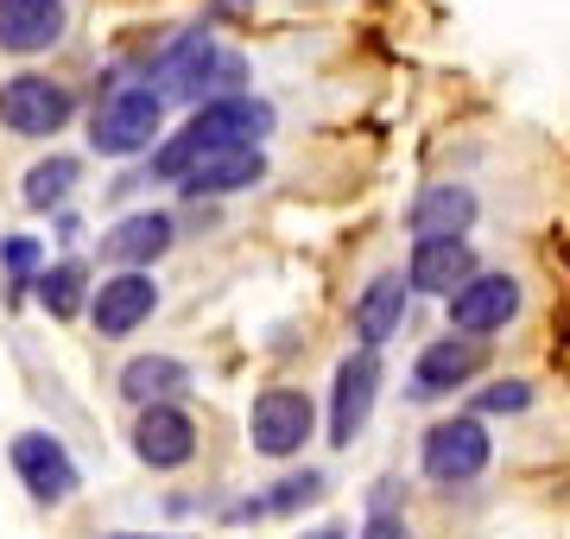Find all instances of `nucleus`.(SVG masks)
<instances>
[{"label": "nucleus", "instance_id": "obj_18", "mask_svg": "<svg viewBox=\"0 0 570 539\" xmlns=\"http://www.w3.org/2000/svg\"><path fill=\"white\" fill-rule=\"evenodd\" d=\"M406 273H381V280H367V292L355 298V336H362V350H381L400 324H406Z\"/></svg>", "mask_w": 570, "mask_h": 539}, {"label": "nucleus", "instance_id": "obj_15", "mask_svg": "<svg viewBox=\"0 0 570 539\" xmlns=\"http://www.w3.org/2000/svg\"><path fill=\"white\" fill-rule=\"evenodd\" d=\"M266 178V153L261 146H228V153H209L204 166H190L178 178V190L190 204H204V197H228V190H247Z\"/></svg>", "mask_w": 570, "mask_h": 539}, {"label": "nucleus", "instance_id": "obj_17", "mask_svg": "<svg viewBox=\"0 0 570 539\" xmlns=\"http://www.w3.org/2000/svg\"><path fill=\"white\" fill-rule=\"evenodd\" d=\"M475 223V190L469 185H431L412 197L406 209V235L412 242H438V235H469Z\"/></svg>", "mask_w": 570, "mask_h": 539}, {"label": "nucleus", "instance_id": "obj_11", "mask_svg": "<svg viewBox=\"0 0 570 539\" xmlns=\"http://www.w3.org/2000/svg\"><path fill=\"white\" fill-rule=\"evenodd\" d=\"M134 451H140L146 470H184L197 457V419L184 413V406H140Z\"/></svg>", "mask_w": 570, "mask_h": 539}, {"label": "nucleus", "instance_id": "obj_3", "mask_svg": "<svg viewBox=\"0 0 570 539\" xmlns=\"http://www.w3.org/2000/svg\"><path fill=\"white\" fill-rule=\"evenodd\" d=\"M165 127V96H153L146 84H127L115 96H102V108L89 115V146L102 159H127V153H146Z\"/></svg>", "mask_w": 570, "mask_h": 539}, {"label": "nucleus", "instance_id": "obj_24", "mask_svg": "<svg viewBox=\"0 0 570 539\" xmlns=\"http://www.w3.org/2000/svg\"><path fill=\"white\" fill-rule=\"evenodd\" d=\"M0 267L13 273V280H32V273L45 267L39 242H32V235H7V242H0Z\"/></svg>", "mask_w": 570, "mask_h": 539}, {"label": "nucleus", "instance_id": "obj_25", "mask_svg": "<svg viewBox=\"0 0 570 539\" xmlns=\"http://www.w3.org/2000/svg\"><path fill=\"white\" fill-rule=\"evenodd\" d=\"M362 539H412V527L400 514H387V508H374V514H367V527H362Z\"/></svg>", "mask_w": 570, "mask_h": 539}, {"label": "nucleus", "instance_id": "obj_13", "mask_svg": "<svg viewBox=\"0 0 570 539\" xmlns=\"http://www.w3.org/2000/svg\"><path fill=\"white\" fill-rule=\"evenodd\" d=\"M70 7L63 0H0V51L13 58H39L63 39Z\"/></svg>", "mask_w": 570, "mask_h": 539}, {"label": "nucleus", "instance_id": "obj_27", "mask_svg": "<svg viewBox=\"0 0 570 539\" xmlns=\"http://www.w3.org/2000/svg\"><path fill=\"white\" fill-rule=\"evenodd\" d=\"M311 539H343V533H336V527H330V533H311Z\"/></svg>", "mask_w": 570, "mask_h": 539}, {"label": "nucleus", "instance_id": "obj_26", "mask_svg": "<svg viewBox=\"0 0 570 539\" xmlns=\"http://www.w3.org/2000/svg\"><path fill=\"white\" fill-rule=\"evenodd\" d=\"M108 539H171V533H108Z\"/></svg>", "mask_w": 570, "mask_h": 539}, {"label": "nucleus", "instance_id": "obj_5", "mask_svg": "<svg viewBox=\"0 0 570 539\" xmlns=\"http://www.w3.org/2000/svg\"><path fill=\"white\" fill-rule=\"evenodd\" d=\"M489 457H494V444H489V425L475 413H456V419H438L425 432V451H419V463H425V477L431 482H475L482 470H489Z\"/></svg>", "mask_w": 570, "mask_h": 539}, {"label": "nucleus", "instance_id": "obj_14", "mask_svg": "<svg viewBox=\"0 0 570 539\" xmlns=\"http://www.w3.org/2000/svg\"><path fill=\"white\" fill-rule=\"evenodd\" d=\"M469 273H475V248H469L463 235H438V242H412V261H406V292H450L463 286Z\"/></svg>", "mask_w": 570, "mask_h": 539}, {"label": "nucleus", "instance_id": "obj_7", "mask_svg": "<svg viewBox=\"0 0 570 539\" xmlns=\"http://www.w3.org/2000/svg\"><path fill=\"white\" fill-rule=\"evenodd\" d=\"M7 457H13V470H20V482H26V496L39 501V508H58V501H70V496L82 489L77 457L63 451V438H51V432H20Z\"/></svg>", "mask_w": 570, "mask_h": 539}, {"label": "nucleus", "instance_id": "obj_16", "mask_svg": "<svg viewBox=\"0 0 570 539\" xmlns=\"http://www.w3.org/2000/svg\"><path fill=\"white\" fill-rule=\"evenodd\" d=\"M475 369H482V343L475 336H444V343L419 350V362H412V394L419 400L456 394L463 381H475Z\"/></svg>", "mask_w": 570, "mask_h": 539}, {"label": "nucleus", "instance_id": "obj_22", "mask_svg": "<svg viewBox=\"0 0 570 539\" xmlns=\"http://www.w3.org/2000/svg\"><path fill=\"white\" fill-rule=\"evenodd\" d=\"M324 496V477L317 470H298V477H285V482H273L266 496H254V501H242L228 520H261V514H292V508H305V501H317Z\"/></svg>", "mask_w": 570, "mask_h": 539}, {"label": "nucleus", "instance_id": "obj_10", "mask_svg": "<svg viewBox=\"0 0 570 539\" xmlns=\"http://www.w3.org/2000/svg\"><path fill=\"white\" fill-rule=\"evenodd\" d=\"M153 312H159L153 273H115V280H102V286L89 292V324L102 336H134Z\"/></svg>", "mask_w": 570, "mask_h": 539}, {"label": "nucleus", "instance_id": "obj_4", "mask_svg": "<svg viewBox=\"0 0 570 539\" xmlns=\"http://www.w3.org/2000/svg\"><path fill=\"white\" fill-rule=\"evenodd\" d=\"M77 121V96L70 84L58 77H39V70H26V77H7L0 84V127L7 134H20V140H51L58 127Z\"/></svg>", "mask_w": 570, "mask_h": 539}, {"label": "nucleus", "instance_id": "obj_19", "mask_svg": "<svg viewBox=\"0 0 570 539\" xmlns=\"http://www.w3.org/2000/svg\"><path fill=\"white\" fill-rule=\"evenodd\" d=\"M184 388H190V369L178 355H134L121 369V394L134 406H178Z\"/></svg>", "mask_w": 570, "mask_h": 539}, {"label": "nucleus", "instance_id": "obj_6", "mask_svg": "<svg viewBox=\"0 0 570 539\" xmlns=\"http://www.w3.org/2000/svg\"><path fill=\"white\" fill-rule=\"evenodd\" d=\"M317 432V406H311L305 388H266L247 413V438L261 457H298Z\"/></svg>", "mask_w": 570, "mask_h": 539}, {"label": "nucleus", "instance_id": "obj_8", "mask_svg": "<svg viewBox=\"0 0 570 539\" xmlns=\"http://www.w3.org/2000/svg\"><path fill=\"white\" fill-rule=\"evenodd\" d=\"M513 317H520V280H508V273H469L463 286L450 292L456 336H494L508 331Z\"/></svg>", "mask_w": 570, "mask_h": 539}, {"label": "nucleus", "instance_id": "obj_20", "mask_svg": "<svg viewBox=\"0 0 570 539\" xmlns=\"http://www.w3.org/2000/svg\"><path fill=\"white\" fill-rule=\"evenodd\" d=\"M82 185V159H70V153H51V159H39V166H26V185H20V197H26V209H58L70 190Z\"/></svg>", "mask_w": 570, "mask_h": 539}, {"label": "nucleus", "instance_id": "obj_23", "mask_svg": "<svg viewBox=\"0 0 570 539\" xmlns=\"http://www.w3.org/2000/svg\"><path fill=\"white\" fill-rule=\"evenodd\" d=\"M527 406H532L527 381H494V388H482V394H475V419H489V413H527Z\"/></svg>", "mask_w": 570, "mask_h": 539}, {"label": "nucleus", "instance_id": "obj_2", "mask_svg": "<svg viewBox=\"0 0 570 539\" xmlns=\"http://www.w3.org/2000/svg\"><path fill=\"white\" fill-rule=\"evenodd\" d=\"M247 63L242 51L216 45L209 32H184L159 51V63H146V89L153 96H184V102H216V96H242Z\"/></svg>", "mask_w": 570, "mask_h": 539}, {"label": "nucleus", "instance_id": "obj_1", "mask_svg": "<svg viewBox=\"0 0 570 539\" xmlns=\"http://www.w3.org/2000/svg\"><path fill=\"white\" fill-rule=\"evenodd\" d=\"M273 134V108L261 96H216L204 102L190 121L171 134V140L153 146V178H171L178 185L190 166H204L209 153H228V146H261Z\"/></svg>", "mask_w": 570, "mask_h": 539}, {"label": "nucleus", "instance_id": "obj_21", "mask_svg": "<svg viewBox=\"0 0 570 539\" xmlns=\"http://www.w3.org/2000/svg\"><path fill=\"white\" fill-rule=\"evenodd\" d=\"M39 305L51 317H77L89 305V267L82 261H51V267H39Z\"/></svg>", "mask_w": 570, "mask_h": 539}, {"label": "nucleus", "instance_id": "obj_12", "mask_svg": "<svg viewBox=\"0 0 570 539\" xmlns=\"http://www.w3.org/2000/svg\"><path fill=\"white\" fill-rule=\"evenodd\" d=\"M171 242H178V223H171L165 209H134V216H121L115 228H102V261L121 267V273H140V267H153Z\"/></svg>", "mask_w": 570, "mask_h": 539}, {"label": "nucleus", "instance_id": "obj_9", "mask_svg": "<svg viewBox=\"0 0 570 539\" xmlns=\"http://www.w3.org/2000/svg\"><path fill=\"white\" fill-rule=\"evenodd\" d=\"M381 400V355L374 350H355L336 369V394H330V444H355V432L367 425Z\"/></svg>", "mask_w": 570, "mask_h": 539}]
</instances>
